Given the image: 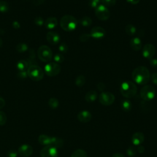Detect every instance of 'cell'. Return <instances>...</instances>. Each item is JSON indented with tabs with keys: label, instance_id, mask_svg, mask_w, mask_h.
Returning <instances> with one entry per match:
<instances>
[{
	"label": "cell",
	"instance_id": "ac0fdd59",
	"mask_svg": "<svg viewBox=\"0 0 157 157\" xmlns=\"http://www.w3.org/2000/svg\"><path fill=\"white\" fill-rule=\"evenodd\" d=\"M58 25V20L55 17H51L46 19L44 22V26L47 29H52L55 28Z\"/></svg>",
	"mask_w": 157,
	"mask_h": 157
},
{
	"label": "cell",
	"instance_id": "9c48e42d",
	"mask_svg": "<svg viewBox=\"0 0 157 157\" xmlns=\"http://www.w3.org/2000/svg\"><path fill=\"white\" fill-rule=\"evenodd\" d=\"M115 96L110 92L102 91L99 97L100 103L104 105H110L115 101Z\"/></svg>",
	"mask_w": 157,
	"mask_h": 157
},
{
	"label": "cell",
	"instance_id": "d6a6232c",
	"mask_svg": "<svg viewBox=\"0 0 157 157\" xmlns=\"http://www.w3.org/2000/svg\"><path fill=\"white\" fill-rule=\"evenodd\" d=\"M101 0H89L88 5L90 7L96 9L99 5H100V2Z\"/></svg>",
	"mask_w": 157,
	"mask_h": 157
},
{
	"label": "cell",
	"instance_id": "44dd1931",
	"mask_svg": "<svg viewBox=\"0 0 157 157\" xmlns=\"http://www.w3.org/2000/svg\"><path fill=\"white\" fill-rule=\"evenodd\" d=\"M64 141L62 139L57 137H52V141L50 145L55 147L56 148H61L63 146Z\"/></svg>",
	"mask_w": 157,
	"mask_h": 157
},
{
	"label": "cell",
	"instance_id": "7c38bea8",
	"mask_svg": "<svg viewBox=\"0 0 157 157\" xmlns=\"http://www.w3.org/2000/svg\"><path fill=\"white\" fill-rule=\"evenodd\" d=\"M105 30L101 26H94L90 31V36L91 37L96 39L103 38L105 36Z\"/></svg>",
	"mask_w": 157,
	"mask_h": 157
},
{
	"label": "cell",
	"instance_id": "7bdbcfd3",
	"mask_svg": "<svg viewBox=\"0 0 157 157\" xmlns=\"http://www.w3.org/2000/svg\"><path fill=\"white\" fill-rule=\"evenodd\" d=\"M18 153L15 150H10L7 153L8 157H17Z\"/></svg>",
	"mask_w": 157,
	"mask_h": 157
},
{
	"label": "cell",
	"instance_id": "bcb514c9",
	"mask_svg": "<svg viewBox=\"0 0 157 157\" xmlns=\"http://www.w3.org/2000/svg\"><path fill=\"white\" fill-rule=\"evenodd\" d=\"M126 1L132 4H137L139 2L140 0H126Z\"/></svg>",
	"mask_w": 157,
	"mask_h": 157
},
{
	"label": "cell",
	"instance_id": "f1b7e54d",
	"mask_svg": "<svg viewBox=\"0 0 157 157\" xmlns=\"http://www.w3.org/2000/svg\"><path fill=\"white\" fill-rule=\"evenodd\" d=\"M17 50L20 52V53H23L25 52L28 49V46L26 44H23V43H20L19 44L17 45V47H16Z\"/></svg>",
	"mask_w": 157,
	"mask_h": 157
},
{
	"label": "cell",
	"instance_id": "30bf717a",
	"mask_svg": "<svg viewBox=\"0 0 157 157\" xmlns=\"http://www.w3.org/2000/svg\"><path fill=\"white\" fill-rule=\"evenodd\" d=\"M41 157H58V152L56 148L52 145H46L40 151Z\"/></svg>",
	"mask_w": 157,
	"mask_h": 157
},
{
	"label": "cell",
	"instance_id": "60d3db41",
	"mask_svg": "<svg viewBox=\"0 0 157 157\" xmlns=\"http://www.w3.org/2000/svg\"><path fill=\"white\" fill-rule=\"evenodd\" d=\"M150 64L153 67H157V59L151 58L150 59Z\"/></svg>",
	"mask_w": 157,
	"mask_h": 157
},
{
	"label": "cell",
	"instance_id": "d6986e66",
	"mask_svg": "<svg viewBox=\"0 0 157 157\" xmlns=\"http://www.w3.org/2000/svg\"><path fill=\"white\" fill-rule=\"evenodd\" d=\"M52 137L45 134H41L38 137V142L43 145H50L52 141Z\"/></svg>",
	"mask_w": 157,
	"mask_h": 157
},
{
	"label": "cell",
	"instance_id": "cb8c5ba5",
	"mask_svg": "<svg viewBox=\"0 0 157 157\" xmlns=\"http://www.w3.org/2000/svg\"><path fill=\"white\" fill-rule=\"evenodd\" d=\"M87 153L82 149H77L74 151L71 155V157H87Z\"/></svg>",
	"mask_w": 157,
	"mask_h": 157
},
{
	"label": "cell",
	"instance_id": "ffe728a7",
	"mask_svg": "<svg viewBox=\"0 0 157 157\" xmlns=\"http://www.w3.org/2000/svg\"><path fill=\"white\" fill-rule=\"evenodd\" d=\"M98 98V93L94 90H90L85 94V100L88 102H94Z\"/></svg>",
	"mask_w": 157,
	"mask_h": 157
},
{
	"label": "cell",
	"instance_id": "9a60e30c",
	"mask_svg": "<svg viewBox=\"0 0 157 157\" xmlns=\"http://www.w3.org/2000/svg\"><path fill=\"white\" fill-rule=\"evenodd\" d=\"M91 113L88 110H82L77 115V118L78 121L84 123L89 122L91 120Z\"/></svg>",
	"mask_w": 157,
	"mask_h": 157
},
{
	"label": "cell",
	"instance_id": "d590c367",
	"mask_svg": "<svg viewBox=\"0 0 157 157\" xmlns=\"http://www.w3.org/2000/svg\"><path fill=\"white\" fill-rule=\"evenodd\" d=\"M58 50L61 53H66L67 52V50H68V46H67V45L66 43L63 42V43H61L59 45Z\"/></svg>",
	"mask_w": 157,
	"mask_h": 157
},
{
	"label": "cell",
	"instance_id": "681fc988",
	"mask_svg": "<svg viewBox=\"0 0 157 157\" xmlns=\"http://www.w3.org/2000/svg\"><path fill=\"white\" fill-rule=\"evenodd\" d=\"M2 40H1V39H0V47L2 46Z\"/></svg>",
	"mask_w": 157,
	"mask_h": 157
},
{
	"label": "cell",
	"instance_id": "277c9868",
	"mask_svg": "<svg viewBox=\"0 0 157 157\" xmlns=\"http://www.w3.org/2000/svg\"><path fill=\"white\" fill-rule=\"evenodd\" d=\"M28 76L34 81H39L44 77V71L37 65H31L27 69Z\"/></svg>",
	"mask_w": 157,
	"mask_h": 157
},
{
	"label": "cell",
	"instance_id": "f6af8a7d",
	"mask_svg": "<svg viewBox=\"0 0 157 157\" xmlns=\"http://www.w3.org/2000/svg\"><path fill=\"white\" fill-rule=\"evenodd\" d=\"M5 104H6V102H5L4 99L0 97V109L3 108L5 105Z\"/></svg>",
	"mask_w": 157,
	"mask_h": 157
},
{
	"label": "cell",
	"instance_id": "5b68a950",
	"mask_svg": "<svg viewBox=\"0 0 157 157\" xmlns=\"http://www.w3.org/2000/svg\"><path fill=\"white\" fill-rule=\"evenodd\" d=\"M37 56L43 62H49L53 57V53L49 47L45 45H41L37 50Z\"/></svg>",
	"mask_w": 157,
	"mask_h": 157
},
{
	"label": "cell",
	"instance_id": "7a4b0ae2",
	"mask_svg": "<svg viewBox=\"0 0 157 157\" xmlns=\"http://www.w3.org/2000/svg\"><path fill=\"white\" fill-rule=\"evenodd\" d=\"M120 90L121 94L124 98H131L136 95L137 88L134 83L131 81L126 80L121 83Z\"/></svg>",
	"mask_w": 157,
	"mask_h": 157
},
{
	"label": "cell",
	"instance_id": "52a82bcc",
	"mask_svg": "<svg viewBox=\"0 0 157 157\" xmlns=\"http://www.w3.org/2000/svg\"><path fill=\"white\" fill-rule=\"evenodd\" d=\"M60 71V66L55 62H49L44 67V72L49 77L56 76Z\"/></svg>",
	"mask_w": 157,
	"mask_h": 157
},
{
	"label": "cell",
	"instance_id": "3957f363",
	"mask_svg": "<svg viewBox=\"0 0 157 157\" xmlns=\"http://www.w3.org/2000/svg\"><path fill=\"white\" fill-rule=\"evenodd\" d=\"M78 21L73 16L66 15L61 17L60 20L61 28L67 32L74 31L77 26Z\"/></svg>",
	"mask_w": 157,
	"mask_h": 157
},
{
	"label": "cell",
	"instance_id": "c3c4849f",
	"mask_svg": "<svg viewBox=\"0 0 157 157\" xmlns=\"http://www.w3.org/2000/svg\"><path fill=\"white\" fill-rule=\"evenodd\" d=\"M13 25L14 28H17L20 27V25H19V23L17 21H14L13 23Z\"/></svg>",
	"mask_w": 157,
	"mask_h": 157
},
{
	"label": "cell",
	"instance_id": "ab89813d",
	"mask_svg": "<svg viewBox=\"0 0 157 157\" xmlns=\"http://www.w3.org/2000/svg\"><path fill=\"white\" fill-rule=\"evenodd\" d=\"M17 75L21 78H26L27 76H28V74H27V71H19Z\"/></svg>",
	"mask_w": 157,
	"mask_h": 157
},
{
	"label": "cell",
	"instance_id": "f546056e",
	"mask_svg": "<svg viewBox=\"0 0 157 157\" xmlns=\"http://www.w3.org/2000/svg\"><path fill=\"white\" fill-rule=\"evenodd\" d=\"M9 10V5L5 1H0V12H6Z\"/></svg>",
	"mask_w": 157,
	"mask_h": 157
},
{
	"label": "cell",
	"instance_id": "8d00e7d4",
	"mask_svg": "<svg viewBox=\"0 0 157 157\" xmlns=\"http://www.w3.org/2000/svg\"><path fill=\"white\" fill-rule=\"evenodd\" d=\"M90 37H91V36H90V34L84 33V34H82V35H80V36L79 37V39L81 42H87L90 39Z\"/></svg>",
	"mask_w": 157,
	"mask_h": 157
},
{
	"label": "cell",
	"instance_id": "b9f144b4",
	"mask_svg": "<svg viewBox=\"0 0 157 157\" xmlns=\"http://www.w3.org/2000/svg\"><path fill=\"white\" fill-rule=\"evenodd\" d=\"M151 82L153 84L157 85V73H153L151 77Z\"/></svg>",
	"mask_w": 157,
	"mask_h": 157
},
{
	"label": "cell",
	"instance_id": "1f68e13d",
	"mask_svg": "<svg viewBox=\"0 0 157 157\" xmlns=\"http://www.w3.org/2000/svg\"><path fill=\"white\" fill-rule=\"evenodd\" d=\"M53 59L55 61V63L58 64V63H63L64 61V58L63 55H61L60 53H57V54H56L54 56Z\"/></svg>",
	"mask_w": 157,
	"mask_h": 157
},
{
	"label": "cell",
	"instance_id": "e575fe53",
	"mask_svg": "<svg viewBox=\"0 0 157 157\" xmlns=\"http://www.w3.org/2000/svg\"><path fill=\"white\" fill-rule=\"evenodd\" d=\"M7 121V117L5 113L2 111H0V126L4 125Z\"/></svg>",
	"mask_w": 157,
	"mask_h": 157
},
{
	"label": "cell",
	"instance_id": "6da1fadb",
	"mask_svg": "<svg viewBox=\"0 0 157 157\" xmlns=\"http://www.w3.org/2000/svg\"><path fill=\"white\" fill-rule=\"evenodd\" d=\"M150 74L148 69L144 66H140L136 67L132 72L133 80L139 85H145L149 80Z\"/></svg>",
	"mask_w": 157,
	"mask_h": 157
},
{
	"label": "cell",
	"instance_id": "4316f807",
	"mask_svg": "<svg viewBox=\"0 0 157 157\" xmlns=\"http://www.w3.org/2000/svg\"><path fill=\"white\" fill-rule=\"evenodd\" d=\"M85 81H86V79L85 76L83 75H79L76 77L75 80V83L78 87H82L85 83Z\"/></svg>",
	"mask_w": 157,
	"mask_h": 157
},
{
	"label": "cell",
	"instance_id": "484cf974",
	"mask_svg": "<svg viewBox=\"0 0 157 157\" xmlns=\"http://www.w3.org/2000/svg\"><path fill=\"white\" fill-rule=\"evenodd\" d=\"M136 31V28L131 24H128L125 27V32L129 36H134Z\"/></svg>",
	"mask_w": 157,
	"mask_h": 157
},
{
	"label": "cell",
	"instance_id": "603a6c76",
	"mask_svg": "<svg viewBox=\"0 0 157 157\" xmlns=\"http://www.w3.org/2000/svg\"><path fill=\"white\" fill-rule=\"evenodd\" d=\"M78 23L84 27H87L91 25L92 20L89 17H83L78 21Z\"/></svg>",
	"mask_w": 157,
	"mask_h": 157
},
{
	"label": "cell",
	"instance_id": "ba28073f",
	"mask_svg": "<svg viewBox=\"0 0 157 157\" xmlns=\"http://www.w3.org/2000/svg\"><path fill=\"white\" fill-rule=\"evenodd\" d=\"M95 15L99 20L105 21L109 18L110 13L107 7L103 4H100L95 9Z\"/></svg>",
	"mask_w": 157,
	"mask_h": 157
},
{
	"label": "cell",
	"instance_id": "836d02e7",
	"mask_svg": "<svg viewBox=\"0 0 157 157\" xmlns=\"http://www.w3.org/2000/svg\"><path fill=\"white\" fill-rule=\"evenodd\" d=\"M101 2L105 7H110L115 4L116 0H101Z\"/></svg>",
	"mask_w": 157,
	"mask_h": 157
},
{
	"label": "cell",
	"instance_id": "ee69618b",
	"mask_svg": "<svg viewBox=\"0 0 157 157\" xmlns=\"http://www.w3.org/2000/svg\"><path fill=\"white\" fill-rule=\"evenodd\" d=\"M137 151H138L139 153H142L144 152L145 148H144V147L143 146H142V145H138V147H137Z\"/></svg>",
	"mask_w": 157,
	"mask_h": 157
},
{
	"label": "cell",
	"instance_id": "83f0119b",
	"mask_svg": "<svg viewBox=\"0 0 157 157\" xmlns=\"http://www.w3.org/2000/svg\"><path fill=\"white\" fill-rule=\"evenodd\" d=\"M48 105L51 109H56L59 105V101L55 98H52L48 101Z\"/></svg>",
	"mask_w": 157,
	"mask_h": 157
},
{
	"label": "cell",
	"instance_id": "74e56055",
	"mask_svg": "<svg viewBox=\"0 0 157 157\" xmlns=\"http://www.w3.org/2000/svg\"><path fill=\"white\" fill-rule=\"evenodd\" d=\"M44 20L41 17H37L34 19V23L38 26H42L44 25Z\"/></svg>",
	"mask_w": 157,
	"mask_h": 157
},
{
	"label": "cell",
	"instance_id": "7dc6e473",
	"mask_svg": "<svg viewBox=\"0 0 157 157\" xmlns=\"http://www.w3.org/2000/svg\"><path fill=\"white\" fill-rule=\"evenodd\" d=\"M112 157H125L122 153H114Z\"/></svg>",
	"mask_w": 157,
	"mask_h": 157
},
{
	"label": "cell",
	"instance_id": "4dcf8cb0",
	"mask_svg": "<svg viewBox=\"0 0 157 157\" xmlns=\"http://www.w3.org/2000/svg\"><path fill=\"white\" fill-rule=\"evenodd\" d=\"M126 153L128 155V156H130V157H133L136 155V149L135 147L131 146L129 147L127 150H126Z\"/></svg>",
	"mask_w": 157,
	"mask_h": 157
},
{
	"label": "cell",
	"instance_id": "4fadbf2b",
	"mask_svg": "<svg viewBox=\"0 0 157 157\" xmlns=\"http://www.w3.org/2000/svg\"><path fill=\"white\" fill-rule=\"evenodd\" d=\"M33 151V149L31 145L28 144H23L19 147L17 152L23 157H28L32 155Z\"/></svg>",
	"mask_w": 157,
	"mask_h": 157
},
{
	"label": "cell",
	"instance_id": "e0dca14e",
	"mask_svg": "<svg viewBox=\"0 0 157 157\" xmlns=\"http://www.w3.org/2000/svg\"><path fill=\"white\" fill-rule=\"evenodd\" d=\"M129 45L131 48L134 51H139L142 48V42L138 37L132 38L129 42Z\"/></svg>",
	"mask_w": 157,
	"mask_h": 157
},
{
	"label": "cell",
	"instance_id": "8992f818",
	"mask_svg": "<svg viewBox=\"0 0 157 157\" xmlns=\"http://www.w3.org/2000/svg\"><path fill=\"white\" fill-rule=\"evenodd\" d=\"M140 95L143 100L145 101H151L155 96V89L151 85H145L141 88Z\"/></svg>",
	"mask_w": 157,
	"mask_h": 157
},
{
	"label": "cell",
	"instance_id": "5bb4252c",
	"mask_svg": "<svg viewBox=\"0 0 157 157\" xmlns=\"http://www.w3.org/2000/svg\"><path fill=\"white\" fill-rule=\"evenodd\" d=\"M46 39L50 44L52 45H55L59 43L60 40V36L56 32L50 31L47 33L46 35Z\"/></svg>",
	"mask_w": 157,
	"mask_h": 157
},
{
	"label": "cell",
	"instance_id": "d4e9b609",
	"mask_svg": "<svg viewBox=\"0 0 157 157\" xmlns=\"http://www.w3.org/2000/svg\"><path fill=\"white\" fill-rule=\"evenodd\" d=\"M17 67L19 71H26L28 68V63L25 60H20L17 64Z\"/></svg>",
	"mask_w": 157,
	"mask_h": 157
},
{
	"label": "cell",
	"instance_id": "f35d334b",
	"mask_svg": "<svg viewBox=\"0 0 157 157\" xmlns=\"http://www.w3.org/2000/svg\"><path fill=\"white\" fill-rule=\"evenodd\" d=\"M97 88L100 91H103L105 88V85L102 82H99L97 85Z\"/></svg>",
	"mask_w": 157,
	"mask_h": 157
},
{
	"label": "cell",
	"instance_id": "8fae6325",
	"mask_svg": "<svg viewBox=\"0 0 157 157\" xmlns=\"http://www.w3.org/2000/svg\"><path fill=\"white\" fill-rule=\"evenodd\" d=\"M155 47L151 44H145L142 49V55L144 58L147 59L153 58L155 54Z\"/></svg>",
	"mask_w": 157,
	"mask_h": 157
},
{
	"label": "cell",
	"instance_id": "7402d4cb",
	"mask_svg": "<svg viewBox=\"0 0 157 157\" xmlns=\"http://www.w3.org/2000/svg\"><path fill=\"white\" fill-rule=\"evenodd\" d=\"M120 106L121 109L124 112H129L131 110L132 104L128 99H123L120 102Z\"/></svg>",
	"mask_w": 157,
	"mask_h": 157
},
{
	"label": "cell",
	"instance_id": "2e32d148",
	"mask_svg": "<svg viewBox=\"0 0 157 157\" xmlns=\"http://www.w3.org/2000/svg\"><path fill=\"white\" fill-rule=\"evenodd\" d=\"M144 134L141 132H136L132 136V142L135 145H140L144 141Z\"/></svg>",
	"mask_w": 157,
	"mask_h": 157
}]
</instances>
